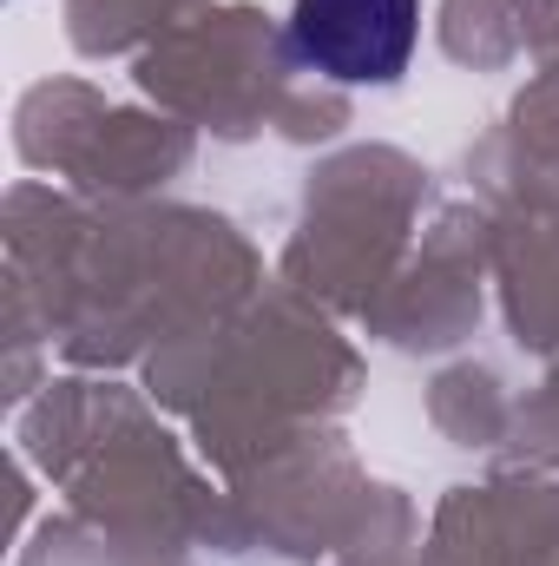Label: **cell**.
Wrapping results in <instances>:
<instances>
[{
	"instance_id": "cell-1",
	"label": "cell",
	"mask_w": 559,
	"mask_h": 566,
	"mask_svg": "<svg viewBox=\"0 0 559 566\" xmlns=\"http://www.w3.org/2000/svg\"><path fill=\"white\" fill-rule=\"evenodd\" d=\"M421 0H296L289 53L336 86H395L415 60Z\"/></svg>"
}]
</instances>
